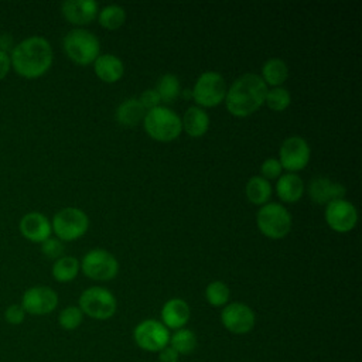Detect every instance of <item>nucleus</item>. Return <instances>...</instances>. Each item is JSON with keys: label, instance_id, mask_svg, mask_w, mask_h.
Returning <instances> with one entry per match:
<instances>
[{"label": "nucleus", "instance_id": "f257e3e1", "mask_svg": "<svg viewBox=\"0 0 362 362\" xmlns=\"http://www.w3.org/2000/svg\"><path fill=\"white\" fill-rule=\"evenodd\" d=\"M52 47L44 37L33 35L13 47L10 54L11 68L23 78L42 76L52 65Z\"/></svg>", "mask_w": 362, "mask_h": 362}, {"label": "nucleus", "instance_id": "f03ea898", "mask_svg": "<svg viewBox=\"0 0 362 362\" xmlns=\"http://www.w3.org/2000/svg\"><path fill=\"white\" fill-rule=\"evenodd\" d=\"M267 89L269 88L257 74L239 76L226 90L225 103L228 112L235 117L250 116L264 105Z\"/></svg>", "mask_w": 362, "mask_h": 362}, {"label": "nucleus", "instance_id": "7ed1b4c3", "mask_svg": "<svg viewBox=\"0 0 362 362\" xmlns=\"http://www.w3.org/2000/svg\"><path fill=\"white\" fill-rule=\"evenodd\" d=\"M143 127L153 140L161 143L175 140L182 132L181 117L165 106H158L146 112Z\"/></svg>", "mask_w": 362, "mask_h": 362}, {"label": "nucleus", "instance_id": "20e7f679", "mask_svg": "<svg viewBox=\"0 0 362 362\" xmlns=\"http://www.w3.org/2000/svg\"><path fill=\"white\" fill-rule=\"evenodd\" d=\"M66 57L78 65L93 64L100 55V42L95 34L83 28L71 30L62 41Z\"/></svg>", "mask_w": 362, "mask_h": 362}, {"label": "nucleus", "instance_id": "39448f33", "mask_svg": "<svg viewBox=\"0 0 362 362\" xmlns=\"http://www.w3.org/2000/svg\"><path fill=\"white\" fill-rule=\"evenodd\" d=\"M256 225L266 238L277 240L290 233L293 219L290 212L281 204L267 202L257 211Z\"/></svg>", "mask_w": 362, "mask_h": 362}, {"label": "nucleus", "instance_id": "423d86ee", "mask_svg": "<svg viewBox=\"0 0 362 362\" xmlns=\"http://www.w3.org/2000/svg\"><path fill=\"white\" fill-rule=\"evenodd\" d=\"M51 228L61 242H72L86 233L89 228V218L82 209L68 206L54 215Z\"/></svg>", "mask_w": 362, "mask_h": 362}, {"label": "nucleus", "instance_id": "0eeeda50", "mask_svg": "<svg viewBox=\"0 0 362 362\" xmlns=\"http://www.w3.org/2000/svg\"><path fill=\"white\" fill-rule=\"evenodd\" d=\"M226 90L223 76L219 72L208 71L198 76L191 90V98L198 107H215L225 100Z\"/></svg>", "mask_w": 362, "mask_h": 362}, {"label": "nucleus", "instance_id": "6e6552de", "mask_svg": "<svg viewBox=\"0 0 362 362\" xmlns=\"http://www.w3.org/2000/svg\"><path fill=\"white\" fill-rule=\"evenodd\" d=\"M116 297L105 287L93 286L79 296V308L82 314L93 320H109L116 313Z\"/></svg>", "mask_w": 362, "mask_h": 362}, {"label": "nucleus", "instance_id": "1a4fd4ad", "mask_svg": "<svg viewBox=\"0 0 362 362\" xmlns=\"http://www.w3.org/2000/svg\"><path fill=\"white\" fill-rule=\"evenodd\" d=\"M79 267L86 277L98 281L112 280L119 273L117 259L110 252L100 247L89 250L82 257Z\"/></svg>", "mask_w": 362, "mask_h": 362}, {"label": "nucleus", "instance_id": "9d476101", "mask_svg": "<svg viewBox=\"0 0 362 362\" xmlns=\"http://www.w3.org/2000/svg\"><path fill=\"white\" fill-rule=\"evenodd\" d=\"M310 146L301 136H290L284 139L279 150V161L281 168L294 174L305 168L310 161Z\"/></svg>", "mask_w": 362, "mask_h": 362}, {"label": "nucleus", "instance_id": "9b49d317", "mask_svg": "<svg viewBox=\"0 0 362 362\" xmlns=\"http://www.w3.org/2000/svg\"><path fill=\"white\" fill-rule=\"evenodd\" d=\"M133 338L139 348L148 352H158L168 345L170 332L163 322L150 318L136 325Z\"/></svg>", "mask_w": 362, "mask_h": 362}, {"label": "nucleus", "instance_id": "f8f14e48", "mask_svg": "<svg viewBox=\"0 0 362 362\" xmlns=\"http://www.w3.org/2000/svg\"><path fill=\"white\" fill-rule=\"evenodd\" d=\"M325 222L328 226L339 233H346L356 226L358 211L355 205L346 199H335L325 205Z\"/></svg>", "mask_w": 362, "mask_h": 362}, {"label": "nucleus", "instance_id": "ddd939ff", "mask_svg": "<svg viewBox=\"0 0 362 362\" xmlns=\"http://www.w3.org/2000/svg\"><path fill=\"white\" fill-rule=\"evenodd\" d=\"M58 305V294L48 286H34L24 291L21 297V307L25 314L47 315Z\"/></svg>", "mask_w": 362, "mask_h": 362}, {"label": "nucleus", "instance_id": "4468645a", "mask_svg": "<svg viewBox=\"0 0 362 362\" xmlns=\"http://www.w3.org/2000/svg\"><path fill=\"white\" fill-rule=\"evenodd\" d=\"M221 322L229 332L242 335L253 329L256 317L249 305L243 303H230L223 307Z\"/></svg>", "mask_w": 362, "mask_h": 362}, {"label": "nucleus", "instance_id": "2eb2a0df", "mask_svg": "<svg viewBox=\"0 0 362 362\" xmlns=\"http://www.w3.org/2000/svg\"><path fill=\"white\" fill-rule=\"evenodd\" d=\"M64 18L74 25H86L98 17V3L93 0H66L61 6Z\"/></svg>", "mask_w": 362, "mask_h": 362}, {"label": "nucleus", "instance_id": "dca6fc26", "mask_svg": "<svg viewBox=\"0 0 362 362\" xmlns=\"http://www.w3.org/2000/svg\"><path fill=\"white\" fill-rule=\"evenodd\" d=\"M308 197L315 204H328L335 199H342L346 189L342 184L331 181L328 177H315L308 184Z\"/></svg>", "mask_w": 362, "mask_h": 362}, {"label": "nucleus", "instance_id": "f3484780", "mask_svg": "<svg viewBox=\"0 0 362 362\" xmlns=\"http://www.w3.org/2000/svg\"><path fill=\"white\" fill-rule=\"evenodd\" d=\"M21 235L34 243H42L51 236L52 228L48 218L41 212H28L20 221Z\"/></svg>", "mask_w": 362, "mask_h": 362}, {"label": "nucleus", "instance_id": "a211bd4d", "mask_svg": "<svg viewBox=\"0 0 362 362\" xmlns=\"http://www.w3.org/2000/svg\"><path fill=\"white\" fill-rule=\"evenodd\" d=\"M191 310L185 300L182 298H171L164 303L161 308V320L165 328L180 329L189 321Z\"/></svg>", "mask_w": 362, "mask_h": 362}, {"label": "nucleus", "instance_id": "6ab92c4d", "mask_svg": "<svg viewBox=\"0 0 362 362\" xmlns=\"http://www.w3.org/2000/svg\"><path fill=\"white\" fill-rule=\"evenodd\" d=\"M93 69L100 81L115 83L122 79L124 74V64L113 54H100L93 62Z\"/></svg>", "mask_w": 362, "mask_h": 362}, {"label": "nucleus", "instance_id": "aec40b11", "mask_svg": "<svg viewBox=\"0 0 362 362\" xmlns=\"http://www.w3.org/2000/svg\"><path fill=\"white\" fill-rule=\"evenodd\" d=\"M277 197L286 204H294L301 199L304 194V182L300 175L294 173H286L279 177L276 184Z\"/></svg>", "mask_w": 362, "mask_h": 362}, {"label": "nucleus", "instance_id": "412c9836", "mask_svg": "<svg viewBox=\"0 0 362 362\" xmlns=\"http://www.w3.org/2000/svg\"><path fill=\"white\" fill-rule=\"evenodd\" d=\"M182 130L191 137H202L209 129V116L202 107L191 106L185 110L182 119Z\"/></svg>", "mask_w": 362, "mask_h": 362}, {"label": "nucleus", "instance_id": "4be33fe9", "mask_svg": "<svg viewBox=\"0 0 362 362\" xmlns=\"http://www.w3.org/2000/svg\"><path fill=\"white\" fill-rule=\"evenodd\" d=\"M146 116V110L139 102V99L130 98L122 102L116 109V120L126 127L137 126L140 122H143Z\"/></svg>", "mask_w": 362, "mask_h": 362}, {"label": "nucleus", "instance_id": "5701e85b", "mask_svg": "<svg viewBox=\"0 0 362 362\" xmlns=\"http://www.w3.org/2000/svg\"><path fill=\"white\" fill-rule=\"evenodd\" d=\"M266 86L277 88L283 85L288 78V66L280 58H270L262 66V76Z\"/></svg>", "mask_w": 362, "mask_h": 362}, {"label": "nucleus", "instance_id": "b1692460", "mask_svg": "<svg viewBox=\"0 0 362 362\" xmlns=\"http://www.w3.org/2000/svg\"><path fill=\"white\" fill-rule=\"evenodd\" d=\"M246 198L253 204V205H264L269 202V199L272 198V184L270 181L264 180L260 175H255L252 178H249V181L246 182Z\"/></svg>", "mask_w": 362, "mask_h": 362}, {"label": "nucleus", "instance_id": "393cba45", "mask_svg": "<svg viewBox=\"0 0 362 362\" xmlns=\"http://www.w3.org/2000/svg\"><path fill=\"white\" fill-rule=\"evenodd\" d=\"M79 273V262L74 256H61L52 264V277L59 283L72 281Z\"/></svg>", "mask_w": 362, "mask_h": 362}, {"label": "nucleus", "instance_id": "a878e982", "mask_svg": "<svg viewBox=\"0 0 362 362\" xmlns=\"http://www.w3.org/2000/svg\"><path fill=\"white\" fill-rule=\"evenodd\" d=\"M156 92L160 96V100L164 103H173L181 95L180 79L174 74L163 75L156 86Z\"/></svg>", "mask_w": 362, "mask_h": 362}, {"label": "nucleus", "instance_id": "bb28decb", "mask_svg": "<svg viewBox=\"0 0 362 362\" xmlns=\"http://www.w3.org/2000/svg\"><path fill=\"white\" fill-rule=\"evenodd\" d=\"M98 21L106 30H117L126 21V11L116 4L106 6L98 13Z\"/></svg>", "mask_w": 362, "mask_h": 362}, {"label": "nucleus", "instance_id": "cd10ccee", "mask_svg": "<svg viewBox=\"0 0 362 362\" xmlns=\"http://www.w3.org/2000/svg\"><path fill=\"white\" fill-rule=\"evenodd\" d=\"M168 345L174 348L178 355H188L197 348V337L191 329L180 328L170 337Z\"/></svg>", "mask_w": 362, "mask_h": 362}, {"label": "nucleus", "instance_id": "c85d7f7f", "mask_svg": "<svg viewBox=\"0 0 362 362\" xmlns=\"http://www.w3.org/2000/svg\"><path fill=\"white\" fill-rule=\"evenodd\" d=\"M290 103H291V95L286 88L277 86V88L267 89V93L264 98V105L270 110L283 112L290 106Z\"/></svg>", "mask_w": 362, "mask_h": 362}, {"label": "nucleus", "instance_id": "c756f323", "mask_svg": "<svg viewBox=\"0 0 362 362\" xmlns=\"http://www.w3.org/2000/svg\"><path fill=\"white\" fill-rule=\"evenodd\" d=\"M229 294H230L229 287L221 280L211 281L205 288V298L214 307L226 305L229 300Z\"/></svg>", "mask_w": 362, "mask_h": 362}, {"label": "nucleus", "instance_id": "7c9ffc66", "mask_svg": "<svg viewBox=\"0 0 362 362\" xmlns=\"http://www.w3.org/2000/svg\"><path fill=\"white\" fill-rule=\"evenodd\" d=\"M82 320H83V314L81 308L76 305L65 307L58 315V324L61 325V328L66 331L76 329L82 324Z\"/></svg>", "mask_w": 362, "mask_h": 362}, {"label": "nucleus", "instance_id": "2f4dec72", "mask_svg": "<svg viewBox=\"0 0 362 362\" xmlns=\"http://www.w3.org/2000/svg\"><path fill=\"white\" fill-rule=\"evenodd\" d=\"M281 171H283V168H281L280 161L277 158H273V157L266 158L260 165V173H262L260 177H263L267 181L279 178L281 175Z\"/></svg>", "mask_w": 362, "mask_h": 362}, {"label": "nucleus", "instance_id": "473e14b6", "mask_svg": "<svg viewBox=\"0 0 362 362\" xmlns=\"http://www.w3.org/2000/svg\"><path fill=\"white\" fill-rule=\"evenodd\" d=\"M41 252L49 259H59L64 253V245L58 238H48L41 243Z\"/></svg>", "mask_w": 362, "mask_h": 362}, {"label": "nucleus", "instance_id": "72a5a7b5", "mask_svg": "<svg viewBox=\"0 0 362 362\" xmlns=\"http://www.w3.org/2000/svg\"><path fill=\"white\" fill-rule=\"evenodd\" d=\"M4 320L10 325H20L25 320V311L21 304H10L4 310Z\"/></svg>", "mask_w": 362, "mask_h": 362}, {"label": "nucleus", "instance_id": "f704fd0d", "mask_svg": "<svg viewBox=\"0 0 362 362\" xmlns=\"http://www.w3.org/2000/svg\"><path fill=\"white\" fill-rule=\"evenodd\" d=\"M139 102L141 103V106L144 107L146 112L154 109V107H158L160 106V96L158 93L156 92V89H146L140 98H139Z\"/></svg>", "mask_w": 362, "mask_h": 362}, {"label": "nucleus", "instance_id": "c9c22d12", "mask_svg": "<svg viewBox=\"0 0 362 362\" xmlns=\"http://www.w3.org/2000/svg\"><path fill=\"white\" fill-rule=\"evenodd\" d=\"M178 358H180L178 352L174 348H171L170 345H167L161 351H158L160 362H178Z\"/></svg>", "mask_w": 362, "mask_h": 362}, {"label": "nucleus", "instance_id": "e433bc0d", "mask_svg": "<svg viewBox=\"0 0 362 362\" xmlns=\"http://www.w3.org/2000/svg\"><path fill=\"white\" fill-rule=\"evenodd\" d=\"M10 69H11V61H10L8 52L0 51V81L3 78H6V75L8 74Z\"/></svg>", "mask_w": 362, "mask_h": 362}, {"label": "nucleus", "instance_id": "4c0bfd02", "mask_svg": "<svg viewBox=\"0 0 362 362\" xmlns=\"http://www.w3.org/2000/svg\"><path fill=\"white\" fill-rule=\"evenodd\" d=\"M8 49H13V37L10 34H1L0 35V51L7 52Z\"/></svg>", "mask_w": 362, "mask_h": 362}]
</instances>
